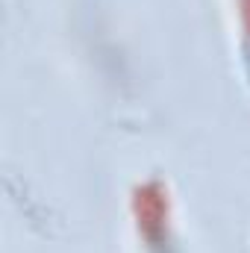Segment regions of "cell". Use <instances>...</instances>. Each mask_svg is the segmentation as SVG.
I'll return each mask as SVG.
<instances>
[{
  "mask_svg": "<svg viewBox=\"0 0 250 253\" xmlns=\"http://www.w3.org/2000/svg\"><path fill=\"white\" fill-rule=\"evenodd\" d=\"M239 15H242V27H245L250 42V0H239Z\"/></svg>",
  "mask_w": 250,
  "mask_h": 253,
  "instance_id": "obj_2",
  "label": "cell"
},
{
  "mask_svg": "<svg viewBox=\"0 0 250 253\" xmlns=\"http://www.w3.org/2000/svg\"><path fill=\"white\" fill-rule=\"evenodd\" d=\"M132 212H135V227L144 239V245L150 253H168L171 245V227H168V215H171V203H168V191L162 183L147 180L132 191Z\"/></svg>",
  "mask_w": 250,
  "mask_h": 253,
  "instance_id": "obj_1",
  "label": "cell"
}]
</instances>
